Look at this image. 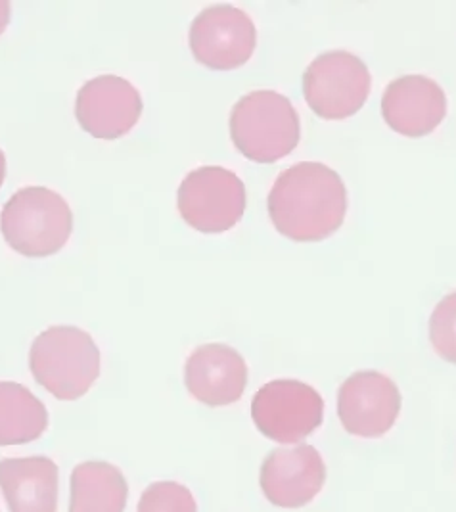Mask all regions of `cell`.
<instances>
[{
	"label": "cell",
	"mask_w": 456,
	"mask_h": 512,
	"mask_svg": "<svg viewBox=\"0 0 456 512\" xmlns=\"http://www.w3.org/2000/svg\"><path fill=\"white\" fill-rule=\"evenodd\" d=\"M347 190L328 165L301 162L282 171L269 194L276 231L296 242H320L342 227Z\"/></svg>",
	"instance_id": "cell-1"
},
{
	"label": "cell",
	"mask_w": 456,
	"mask_h": 512,
	"mask_svg": "<svg viewBox=\"0 0 456 512\" xmlns=\"http://www.w3.org/2000/svg\"><path fill=\"white\" fill-rule=\"evenodd\" d=\"M29 367L48 394L75 401L85 396L100 376V350L85 330L52 326L35 338Z\"/></svg>",
	"instance_id": "cell-2"
},
{
	"label": "cell",
	"mask_w": 456,
	"mask_h": 512,
	"mask_svg": "<svg viewBox=\"0 0 456 512\" xmlns=\"http://www.w3.org/2000/svg\"><path fill=\"white\" fill-rule=\"evenodd\" d=\"M0 231L6 244L22 256H54L68 244L73 213L50 188H20L2 208Z\"/></svg>",
	"instance_id": "cell-3"
},
{
	"label": "cell",
	"mask_w": 456,
	"mask_h": 512,
	"mask_svg": "<svg viewBox=\"0 0 456 512\" xmlns=\"http://www.w3.org/2000/svg\"><path fill=\"white\" fill-rule=\"evenodd\" d=\"M299 116L284 94L253 91L230 114V137L240 154L257 163H274L296 150Z\"/></svg>",
	"instance_id": "cell-4"
},
{
	"label": "cell",
	"mask_w": 456,
	"mask_h": 512,
	"mask_svg": "<svg viewBox=\"0 0 456 512\" xmlns=\"http://www.w3.org/2000/svg\"><path fill=\"white\" fill-rule=\"evenodd\" d=\"M372 77L365 62L345 50L324 52L303 75V94L309 108L330 121L357 114L370 94Z\"/></svg>",
	"instance_id": "cell-5"
},
{
	"label": "cell",
	"mask_w": 456,
	"mask_h": 512,
	"mask_svg": "<svg viewBox=\"0 0 456 512\" xmlns=\"http://www.w3.org/2000/svg\"><path fill=\"white\" fill-rule=\"evenodd\" d=\"M246 202L244 183L219 165L190 171L179 187V213L200 233H225L236 227L246 211Z\"/></svg>",
	"instance_id": "cell-6"
},
{
	"label": "cell",
	"mask_w": 456,
	"mask_h": 512,
	"mask_svg": "<svg viewBox=\"0 0 456 512\" xmlns=\"http://www.w3.org/2000/svg\"><path fill=\"white\" fill-rule=\"evenodd\" d=\"M324 401L319 392L299 380H273L251 401L257 430L278 443H296L322 424Z\"/></svg>",
	"instance_id": "cell-7"
},
{
	"label": "cell",
	"mask_w": 456,
	"mask_h": 512,
	"mask_svg": "<svg viewBox=\"0 0 456 512\" xmlns=\"http://www.w3.org/2000/svg\"><path fill=\"white\" fill-rule=\"evenodd\" d=\"M194 58L211 70H236L244 66L257 45L250 16L230 4L207 6L190 25L188 35Z\"/></svg>",
	"instance_id": "cell-8"
},
{
	"label": "cell",
	"mask_w": 456,
	"mask_h": 512,
	"mask_svg": "<svg viewBox=\"0 0 456 512\" xmlns=\"http://www.w3.org/2000/svg\"><path fill=\"white\" fill-rule=\"evenodd\" d=\"M140 116V93L123 77H94L77 93L75 117L94 139H121L137 125Z\"/></svg>",
	"instance_id": "cell-9"
},
{
	"label": "cell",
	"mask_w": 456,
	"mask_h": 512,
	"mask_svg": "<svg viewBox=\"0 0 456 512\" xmlns=\"http://www.w3.org/2000/svg\"><path fill=\"white\" fill-rule=\"evenodd\" d=\"M401 411V394L386 374H351L340 388L338 415L343 428L359 438H380L389 432Z\"/></svg>",
	"instance_id": "cell-10"
},
{
	"label": "cell",
	"mask_w": 456,
	"mask_h": 512,
	"mask_svg": "<svg viewBox=\"0 0 456 512\" xmlns=\"http://www.w3.org/2000/svg\"><path fill=\"white\" fill-rule=\"evenodd\" d=\"M261 489L282 509H299L311 503L326 482V466L313 445L274 449L261 466Z\"/></svg>",
	"instance_id": "cell-11"
},
{
	"label": "cell",
	"mask_w": 456,
	"mask_h": 512,
	"mask_svg": "<svg viewBox=\"0 0 456 512\" xmlns=\"http://www.w3.org/2000/svg\"><path fill=\"white\" fill-rule=\"evenodd\" d=\"M184 384L190 396L204 405H232L244 396L248 365L234 348L206 344L190 353L184 369Z\"/></svg>",
	"instance_id": "cell-12"
},
{
	"label": "cell",
	"mask_w": 456,
	"mask_h": 512,
	"mask_svg": "<svg viewBox=\"0 0 456 512\" xmlns=\"http://www.w3.org/2000/svg\"><path fill=\"white\" fill-rule=\"evenodd\" d=\"M447 114V98L434 79L405 75L391 81L382 98V116L405 137L430 135Z\"/></svg>",
	"instance_id": "cell-13"
},
{
	"label": "cell",
	"mask_w": 456,
	"mask_h": 512,
	"mask_svg": "<svg viewBox=\"0 0 456 512\" xmlns=\"http://www.w3.org/2000/svg\"><path fill=\"white\" fill-rule=\"evenodd\" d=\"M0 488L10 512L58 511V466L48 457L2 459Z\"/></svg>",
	"instance_id": "cell-14"
},
{
	"label": "cell",
	"mask_w": 456,
	"mask_h": 512,
	"mask_svg": "<svg viewBox=\"0 0 456 512\" xmlns=\"http://www.w3.org/2000/svg\"><path fill=\"white\" fill-rule=\"evenodd\" d=\"M129 486L117 466L89 461L71 472L69 512H125Z\"/></svg>",
	"instance_id": "cell-15"
},
{
	"label": "cell",
	"mask_w": 456,
	"mask_h": 512,
	"mask_svg": "<svg viewBox=\"0 0 456 512\" xmlns=\"http://www.w3.org/2000/svg\"><path fill=\"white\" fill-rule=\"evenodd\" d=\"M45 403L18 382H0V447L35 442L45 434Z\"/></svg>",
	"instance_id": "cell-16"
},
{
	"label": "cell",
	"mask_w": 456,
	"mask_h": 512,
	"mask_svg": "<svg viewBox=\"0 0 456 512\" xmlns=\"http://www.w3.org/2000/svg\"><path fill=\"white\" fill-rule=\"evenodd\" d=\"M194 495L175 482H158L142 493L137 512H196Z\"/></svg>",
	"instance_id": "cell-17"
},
{
	"label": "cell",
	"mask_w": 456,
	"mask_h": 512,
	"mask_svg": "<svg viewBox=\"0 0 456 512\" xmlns=\"http://www.w3.org/2000/svg\"><path fill=\"white\" fill-rule=\"evenodd\" d=\"M430 340L439 357L456 365V292L437 303L430 319Z\"/></svg>",
	"instance_id": "cell-18"
},
{
	"label": "cell",
	"mask_w": 456,
	"mask_h": 512,
	"mask_svg": "<svg viewBox=\"0 0 456 512\" xmlns=\"http://www.w3.org/2000/svg\"><path fill=\"white\" fill-rule=\"evenodd\" d=\"M8 22H10V2L0 0V35L6 31Z\"/></svg>",
	"instance_id": "cell-19"
},
{
	"label": "cell",
	"mask_w": 456,
	"mask_h": 512,
	"mask_svg": "<svg viewBox=\"0 0 456 512\" xmlns=\"http://www.w3.org/2000/svg\"><path fill=\"white\" fill-rule=\"evenodd\" d=\"M4 177H6V156H4V152L0 150V187H2V183H4Z\"/></svg>",
	"instance_id": "cell-20"
}]
</instances>
